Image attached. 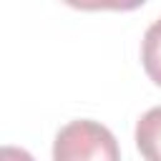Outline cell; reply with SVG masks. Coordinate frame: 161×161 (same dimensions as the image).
Wrapping results in <instances>:
<instances>
[{
	"label": "cell",
	"instance_id": "obj_3",
	"mask_svg": "<svg viewBox=\"0 0 161 161\" xmlns=\"http://www.w3.org/2000/svg\"><path fill=\"white\" fill-rule=\"evenodd\" d=\"M141 63H143V70L146 75L161 86V18L153 20L146 33H143V40H141Z\"/></svg>",
	"mask_w": 161,
	"mask_h": 161
},
{
	"label": "cell",
	"instance_id": "obj_1",
	"mask_svg": "<svg viewBox=\"0 0 161 161\" xmlns=\"http://www.w3.org/2000/svg\"><path fill=\"white\" fill-rule=\"evenodd\" d=\"M53 161H121L116 136L98 121L65 123L53 143Z\"/></svg>",
	"mask_w": 161,
	"mask_h": 161
},
{
	"label": "cell",
	"instance_id": "obj_4",
	"mask_svg": "<svg viewBox=\"0 0 161 161\" xmlns=\"http://www.w3.org/2000/svg\"><path fill=\"white\" fill-rule=\"evenodd\" d=\"M0 161H35L20 146H0Z\"/></svg>",
	"mask_w": 161,
	"mask_h": 161
},
{
	"label": "cell",
	"instance_id": "obj_2",
	"mask_svg": "<svg viewBox=\"0 0 161 161\" xmlns=\"http://www.w3.org/2000/svg\"><path fill=\"white\" fill-rule=\"evenodd\" d=\"M136 146L146 161H161V106L148 108L138 118Z\"/></svg>",
	"mask_w": 161,
	"mask_h": 161
}]
</instances>
